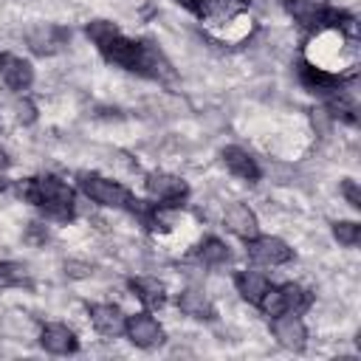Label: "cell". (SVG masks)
<instances>
[{
  "label": "cell",
  "mask_w": 361,
  "mask_h": 361,
  "mask_svg": "<svg viewBox=\"0 0 361 361\" xmlns=\"http://www.w3.org/2000/svg\"><path fill=\"white\" fill-rule=\"evenodd\" d=\"M20 197L34 203L39 212H45L51 220L59 223H71L76 214V195L73 189L56 178V175H37V178H25L20 183Z\"/></svg>",
  "instance_id": "cell-1"
},
{
  "label": "cell",
  "mask_w": 361,
  "mask_h": 361,
  "mask_svg": "<svg viewBox=\"0 0 361 361\" xmlns=\"http://www.w3.org/2000/svg\"><path fill=\"white\" fill-rule=\"evenodd\" d=\"M305 62H310L327 73L344 76V71L355 65V39L344 37L336 28H322L316 34V39L310 42V54Z\"/></svg>",
  "instance_id": "cell-2"
},
{
  "label": "cell",
  "mask_w": 361,
  "mask_h": 361,
  "mask_svg": "<svg viewBox=\"0 0 361 361\" xmlns=\"http://www.w3.org/2000/svg\"><path fill=\"white\" fill-rule=\"evenodd\" d=\"M76 183L79 189L99 206H107V209H127L130 214L135 212L138 206V197H133V192L127 186H121L118 180L113 178H104L99 172H76Z\"/></svg>",
  "instance_id": "cell-3"
},
{
  "label": "cell",
  "mask_w": 361,
  "mask_h": 361,
  "mask_svg": "<svg viewBox=\"0 0 361 361\" xmlns=\"http://www.w3.org/2000/svg\"><path fill=\"white\" fill-rule=\"evenodd\" d=\"M144 186H147V195L161 206H175L178 209L189 197V183L183 178L172 175V172H149Z\"/></svg>",
  "instance_id": "cell-4"
},
{
  "label": "cell",
  "mask_w": 361,
  "mask_h": 361,
  "mask_svg": "<svg viewBox=\"0 0 361 361\" xmlns=\"http://www.w3.org/2000/svg\"><path fill=\"white\" fill-rule=\"evenodd\" d=\"M245 254L257 265H285L293 259V248L274 234H257L245 240Z\"/></svg>",
  "instance_id": "cell-5"
},
{
  "label": "cell",
  "mask_w": 361,
  "mask_h": 361,
  "mask_svg": "<svg viewBox=\"0 0 361 361\" xmlns=\"http://www.w3.org/2000/svg\"><path fill=\"white\" fill-rule=\"evenodd\" d=\"M102 56L107 59V62H113V65H118V68H124V71H133V73H138V68H141V54H144V39H130V37H124V34H116L110 42H104L102 48Z\"/></svg>",
  "instance_id": "cell-6"
},
{
  "label": "cell",
  "mask_w": 361,
  "mask_h": 361,
  "mask_svg": "<svg viewBox=\"0 0 361 361\" xmlns=\"http://www.w3.org/2000/svg\"><path fill=\"white\" fill-rule=\"evenodd\" d=\"M124 333H127V338H130L135 347H141V350H152V347H158V344L166 338V336H164V327H161L158 319H152L149 313H133V316H127Z\"/></svg>",
  "instance_id": "cell-7"
},
{
  "label": "cell",
  "mask_w": 361,
  "mask_h": 361,
  "mask_svg": "<svg viewBox=\"0 0 361 361\" xmlns=\"http://www.w3.org/2000/svg\"><path fill=\"white\" fill-rule=\"evenodd\" d=\"M330 3L327 0H285V11L307 31H322L330 17Z\"/></svg>",
  "instance_id": "cell-8"
},
{
  "label": "cell",
  "mask_w": 361,
  "mask_h": 361,
  "mask_svg": "<svg viewBox=\"0 0 361 361\" xmlns=\"http://www.w3.org/2000/svg\"><path fill=\"white\" fill-rule=\"evenodd\" d=\"M71 39V31L62 28V25H54V23H45V25H37L28 31V48L39 56H51L56 51H62Z\"/></svg>",
  "instance_id": "cell-9"
},
{
  "label": "cell",
  "mask_w": 361,
  "mask_h": 361,
  "mask_svg": "<svg viewBox=\"0 0 361 361\" xmlns=\"http://www.w3.org/2000/svg\"><path fill=\"white\" fill-rule=\"evenodd\" d=\"M271 333L285 350H305L307 344V327L296 313H282L271 319Z\"/></svg>",
  "instance_id": "cell-10"
},
{
  "label": "cell",
  "mask_w": 361,
  "mask_h": 361,
  "mask_svg": "<svg viewBox=\"0 0 361 361\" xmlns=\"http://www.w3.org/2000/svg\"><path fill=\"white\" fill-rule=\"evenodd\" d=\"M87 316H90V324H93L102 336H107V338H116V336L124 333L127 316H124L121 307L113 305V302H96V305H90V307H87Z\"/></svg>",
  "instance_id": "cell-11"
},
{
  "label": "cell",
  "mask_w": 361,
  "mask_h": 361,
  "mask_svg": "<svg viewBox=\"0 0 361 361\" xmlns=\"http://www.w3.org/2000/svg\"><path fill=\"white\" fill-rule=\"evenodd\" d=\"M0 76L17 93L28 90L34 85V68H31V62L23 59V56H17V54H0Z\"/></svg>",
  "instance_id": "cell-12"
},
{
  "label": "cell",
  "mask_w": 361,
  "mask_h": 361,
  "mask_svg": "<svg viewBox=\"0 0 361 361\" xmlns=\"http://www.w3.org/2000/svg\"><path fill=\"white\" fill-rule=\"evenodd\" d=\"M39 344L54 353V355H68V353H76L79 350V341H76V333L68 327V324H59V322H51L39 330Z\"/></svg>",
  "instance_id": "cell-13"
},
{
  "label": "cell",
  "mask_w": 361,
  "mask_h": 361,
  "mask_svg": "<svg viewBox=\"0 0 361 361\" xmlns=\"http://www.w3.org/2000/svg\"><path fill=\"white\" fill-rule=\"evenodd\" d=\"M299 82H302L310 93H327V96L344 87V76L327 73V71H322V68H316V65H310V62H299Z\"/></svg>",
  "instance_id": "cell-14"
},
{
  "label": "cell",
  "mask_w": 361,
  "mask_h": 361,
  "mask_svg": "<svg viewBox=\"0 0 361 361\" xmlns=\"http://www.w3.org/2000/svg\"><path fill=\"white\" fill-rule=\"evenodd\" d=\"M223 223L231 234H237L240 240H251L259 234V223H257V214L254 209H248L245 203H231L223 214Z\"/></svg>",
  "instance_id": "cell-15"
},
{
  "label": "cell",
  "mask_w": 361,
  "mask_h": 361,
  "mask_svg": "<svg viewBox=\"0 0 361 361\" xmlns=\"http://www.w3.org/2000/svg\"><path fill=\"white\" fill-rule=\"evenodd\" d=\"M127 285H130L133 296H135L144 307L158 310V307L166 305V288H164L161 279H155V276H133Z\"/></svg>",
  "instance_id": "cell-16"
},
{
  "label": "cell",
  "mask_w": 361,
  "mask_h": 361,
  "mask_svg": "<svg viewBox=\"0 0 361 361\" xmlns=\"http://www.w3.org/2000/svg\"><path fill=\"white\" fill-rule=\"evenodd\" d=\"M223 164H226V169H228L231 175H237V178H243V180H248V183H257L259 175H262L259 164H257L243 147H226V149H223Z\"/></svg>",
  "instance_id": "cell-17"
},
{
  "label": "cell",
  "mask_w": 361,
  "mask_h": 361,
  "mask_svg": "<svg viewBox=\"0 0 361 361\" xmlns=\"http://www.w3.org/2000/svg\"><path fill=\"white\" fill-rule=\"evenodd\" d=\"M178 307H180L186 316L200 319V322H212V319L217 316L212 299H209L203 290H195V288H186V290L178 293Z\"/></svg>",
  "instance_id": "cell-18"
},
{
  "label": "cell",
  "mask_w": 361,
  "mask_h": 361,
  "mask_svg": "<svg viewBox=\"0 0 361 361\" xmlns=\"http://www.w3.org/2000/svg\"><path fill=\"white\" fill-rule=\"evenodd\" d=\"M234 288H237V293H240L248 305H257L259 296H262L265 288H268V276L259 274V271H240V274L234 276Z\"/></svg>",
  "instance_id": "cell-19"
},
{
  "label": "cell",
  "mask_w": 361,
  "mask_h": 361,
  "mask_svg": "<svg viewBox=\"0 0 361 361\" xmlns=\"http://www.w3.org/2000/svg\"><path fill=\"white\" fill-rule=\"evenodd\" d=\"M197 259L209 268H220L226 262H231V248L220 240V237H206L200 245H197Z\"/></svg>",
  "instance_id": "cell-20"
},
{
  "label": "cell",
  "mask_w": 361,
  "mask_h": 361,
  "mask_svg": "<svg viewBox=\"0 0 361 361\" xmlns=\"http://www.w3.org/2000/svg\"><path fill=\"white\" fill-rule=\"evenodd\" d=\"M257 307L262 310V316L268 319H276L282 313H288V305H285V293H282V285H268L265 293L259 296Z\"/></svg>",
  "instance_id": "cell-21"
},
{
  "label": "cell",
  "mask_w": 361,
  "mask_h": 361,
  "mask_svg": "<svg viewBox=\"0 0 361 361\" xmlns=\"http://www.w3.org/2000/svg\"><path fill=\"white\" fill-rule=\"evenodd\" d=\"M0 288H31L25 265L11 262V259H0Z\"/></svg>",
  "instance_id": "cell-22"
},
{
  "label": "cell",
  "mask_w": 361,
  "mask_h": 361,
  "mask_svg": "<svg viewBox=\"0 0 361 361\" xmlns=\"http://www.w3.org/2000/svg\"><path fill=\"white\" fill-rule=\"evenodd\" d=\"M282 293H285L288 313H302V310H307L310 302H313V296H310L302 285H296V282H285V285H282Z\"/></svg>",
  "instance_id": "cell-23"
},
{
  "label": "cell",
  "mask_w": 361,
  "mask_h": 361,
  "mask_svg": "<svg viewBox=\"0 0 361 361\" xmlns=\"http://www.w3.org/2000/svg\"><path fill=\"white\" fill-rule=\"evenodd\" d=\"M85 31H87V37H90V42H93L96 48H102L104 42H110L116 34H121V31H118V25H116V23H110V20H90Z\"/></svg>",
  "instance_id": "cell-24"
},
{
  "label": "cell",
  "mask_w": 361,
  "mask_h": 361,
  "mask_svg": "<svg viewBox=\"0 0 361 361\" xmlns=\"http://www.w3.org/2000/svg\"><path fill=\"white\" fill-rule=\"evenodd\" d=\"M333 237H336L341 245L353 248V245L361 243V226H358L355 220H338V223H333Z\"/></svg>",
  "instance_id": "cell-25"
},
{
  "label": "cell",
  "mask_w": 361,
  "mask_h": 361,
  "mask_svg": "<svg viewBox=\"0 0 361 361\" xmlns=\"http://www.w3.org/2000/svg\"><path fill=\"white\" fill-rule=\"evenodd\" d=\"M341 195L347 197V203H350L353 209H361V189H358V183H355L353 178H344V180H341Z\"/></svg>",
  "instance_id": "cell-26"
},
{
  "label": "cell",
  "mask_w": 361,
  "mask_h": 361,
  "mask_svg": "<svg viewBox=\"0 0 361 361\" xmlns=\"http://www.w3.org/2000/svg\"><path fill=\"white\" fill-rule=\"evenodd\" d=\"M90 274H93V268L82 259H68L65 262V276H71V279H87Z\"/></svg>",
  "instance_id": "cell-27"
},
{
  "label": "cell",
  "mask_w": 361,
  "mask_h": 361,
  "mask_svg": "<svg viewBox=\"0 0 361 361\" xmlns=\"http://www.w3.org/2000/svg\"><path fill=\"white\" fill-rule=\"evenodd\" d=\"M25 240H28V243H34V245H45V240H48V228H45V226H39V223H28Z\"/></svg>",
  "instance_id": "cell-28"
},
{
  "label": "cell",
  "mask_w": 361,
  "mask_h": 361,
  "mask_svg": "<svg viewBox=\"0 0 361 361\" xmlns=\"http://www.w3.org/2000/svg\"><path fill=\"white\" fill-rule=\"evenodd\" d=\"M14 110H17V118H20L23 124H31V121L37 118V110H34V104H31L28 99L17 102V104H14Z\"/></svg>",
  "instance_id": "cell-29"
},
{
  "label": "cell",
  "mask_w": 361,
  "mask_h": 361,
  "mask_svg": "<svg viewBox=\"0 0 361 361\" xmlns=\"http://www.w3.org/2000/svg\"><path fill=\"white\" fill-rule=\"evenodd\" d=\"M175 3H180L186 11H192V14H197L200 11V0H175Z\"/></svg>",
  "instance_id": "cell-30"
},
{
  "label": "cell",
  "mask_w": 361,
  "mask_h": 361,
  "mask_svg": "<svg viewBox=\"0 0 361 361\" xmlns=\"http://www.w3.org/2000/svg\"><path fill=\"white\" fill-rule=\"evenodd\" d=\"M6 166H8V158H6V152H3V149H0V172H3V169H6Z\"/></svg>",
  "instance_id": "cell-31"
},
{
  "label": "cell",
  "mask_w": 361,
  "mask_h": 361,
  "mask_svg": "<svg viewBox=\"0 0 361 361\" xmlns=\"http://www.w3.org/2000/svg\"><path fill=\"white\" fill-rule=\"evenodd\" d=\"M6 189H8V180H6L3 172H0V192H6Z\"/></svg>",
  "instance_id": "cell-32"
}]
</instances>
